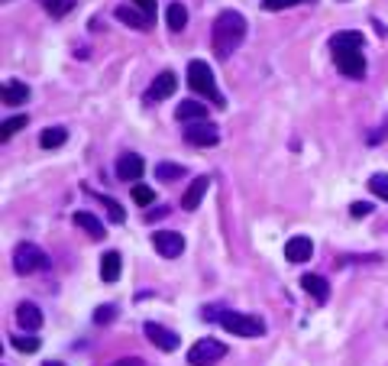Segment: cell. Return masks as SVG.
<instances>
[{
    "mask_svg": "<svg viewBox=\"0 0 388 366\" xmlns=\"http://www.w3.org/2000/svg\"><path fill=\"white\" fill-rule=\"evenodd\" d=\"M334 62H336V68H340V75L353 78V81L366 78V55H363V49H359V52H336Z\"/></svg>",
    "mask_w": 388,
    "mask_h": 366,
    "instance_id": "cell-8",
    "label": "cell"
},
{
    "mask_svg": "<svg viewBox=\"0 0 388 366\" xmlns=\"http://www.w3.org/2000/svg\"><path fill=\"white\" fill-rule=\"evenodd\" d=\"M185 143L188 146H217L221 143V130L214 127L210 120H198L185 127Z\"/></svg>",
    "mask_w": 388,
    "mask_h": 366,
    "instance_id": "cell-6",
    "label": "cell"
},
{
    "mask_svg": "<svg viewBox=\"0 0 388 366\" xmlns=\"http://www.w3.org/2000/svg\"><path fill=\"white\" fill-rule=\"evenodd\" d=\"M114 318H116V305H101V308L94 312V321L97 324H110Z\"/></svg>",
    "mask_w": 388,
    "mask_h": 366,
    "instance_id": "cell-33",
    "label": "cell"
},
{
    "mask_svg": "<svg viewBox=\"0 0 388 366\" xmlns=\"http://www.w3.org/2000/svg\"><path fill=\"white\" fill-rule=\"evenodd\" d=\"M74 10V0H45V13L49 17H65Z\"/></svg>",
    "mask_w": 388,
    "mask_h": 366,
    "instance_id": "cell-29",
    "label": "cell"
},
{
    "mask_svg": "<svg viewBox=\"0 0 388 366\" xmlns=\"http://www.w3.org/2000/svg\"><path fill=\"white\" fill-rule=\"evenodd\" d=\"M17 324H20L23 331H39V327H42L39 305H32V302H20V305H17Z\"/></svg>",
    "mask_w": 388,
    "mask_h": 366,
    "instance_id": "cell-15",
    "label": "cell"
},
{
    "mask_svg": "<svg viewBox=\"0 0 388 366\" xmlns=\"http://www.w3.org/2000/svg\"><path fill=\"white\" fill-rule=\"evenodd\" d=\"M369 192L376 194V198H382V201H388V172L372 175V179H369Z\"/></svg>",
    "mask_w": 388,
    "mask_h": 366,
    "instance_id": "cell-26",
    "label": "cell"
},
{
    "mask_svg": "<svg viewBox=\"0 0 388 366\" xmlns=\"http://www.w3.org/2000/svg\"><path fill=\"white\" fill-rule=\"evenodd\" d=\"M246 17L236 10H223L217 20H214V52L221 55V59H230L236 49L243 45L246 39Z\"/></svg>",
    "mask_w": 388,
    "mask_h": 366,
    "instance_id": "cell-1",
    "label": "cell"
},
{
    "mask_svg": "<svg viewBox=\"0 0 388 366\" xmlns=\"http://www.w3.org/2000/svg\"><path fill=\"white\" fill-rule=\"evenodd\" d=\"M45 253H42L36 243H17V250H13V270L20 272V276H30V272L36 270H45Z\"/></svg>",
    "mask_w": 388,
    "mask_h": 366,
    "instance_id": "cell-5",
    "label": "cell"
},
{
    "mask_svg": "<svg viewBox=\"0 0 388 366\" xmlns=\"http://www.w3.org/2000/svg\"><path fill=\"white\" fill-rule=\"evenodd\" d=\"M143 172H146V162H143V156H136V152H123V156L116 159V179H120V182H139Z\"/></svg>",
    "mask_w": 388,
    "mask_h": 366,
    "instance_id": "cell-10",
    "label": "cell"
},
{
    "mask_svg": "<svg viewBox=\"0 0 388 366\" xmlns=\"http://www.w3.org/2000/svg\"><path fill=\"white\" fill-rule=\"evenodd\" d=\"M221 327L230 331L236 337H263L265 334V321L259 314H243V312H223L221 314Z\"/></svg>",
    "mask_w": 388,
    "mask_h": 366,
    "instance_id": "cell-3",
    "label": "cell"
},
{
    "mask_svg": "<svg viewBox=\"0 0 388 366\" xmlns=\"http://www.w3.org/2000/svg\"><path fill=\"white\" fill-rule=\"evenodd\" d=\"M0 97H3V104H7V108H20V104L30 101V88L23 85V81H7L3 91H0Z\"/></svg>",
    "mask_w": 388,
    "mask_h": 366,
    "instance_id": "cell-19",
    "label": "cell"
},
{
    "mask_svg": "<svg viewBox=\"0 0 388 366\" xmlns=\"http://www.w3.org/2000/svg\"><path fill=\"white\" fill-rule=\"evenodd\" d=\"M188 88L194 91V94L207 97L210 104H217V108H223V104H227V97L221 94V88L214 85V72H210V65L201 62V59L188 62Z\"/></svg>",
    "mask_w": 388,
    "mask_h": 366,
    "instance_id": "cell-2",
    "label": "cell"
},
{
    "mask_svg": "<svg viewBox=\"0 0 388 366\" xmlns=\"http://www.w3.org/2000/svg\"><path fill=\"white\" fill-rule=\"evenodd\" d=\"M175 117L181 123H198V120H207V108L201 104L198 97H188V101H181L178 108H175Z\"/></svg>",
    "mask_w": 388,
    "mask_h": 366,
    "instance_id": "cell-16",
    "label": "cell"
},
{
    "mask_svg": "<svg viewBox=\"0 0 388 366\" xmlns=\"http://www.w3.org/2000/svg\"><path fill=\"white\" fill-rule=\"evenodd\" d=\"M340 3H347V0H340Z\"/></svg>",
    "mask_w": 388,
    "mask_h": 366,
    "instance_id": "cell-38",
    "label": "cell"
},
{
    "mask_svg": "<svg viewBox=\"0 0 388 366\" xmlns=\"http://www.w3.org/2000/svg\"><path fill=\"white\" fill-rule=\"evenodd\" d=\"M301 289L320 305L330 298V285H327V279L324 276H317V272H305V276H301Z\"/></svg>",
    "mask_w": 388,
    "mask_h": 366,
    "instance_id": "cell-14",
    "label": "cell"
},
{
    "mask_svg": "<svg viewBox=\"0 0 388 366\" xmlns=\"http://www.w3.org/2000/svg\"><path fill=\"white\" fill-rule=\"evenodd\" d=\"M116 20L126 23V26H133V30H149L152 23L146 20V13H139L136 7H116Z\"/></svg>",
    "mask_w": 388,
    "mask_h": 366,
    "instance_id": "cell-22",
    "label": "cell"
},
{
    "mask_svg": "<svg viewBox=\"0 0 388 366\" xmlns=\"http://www.w3.org/2000/svg\"><path fill=\"white\" fill-rule=\"evenodd\" d=\"M42 366H62V363H59V360H49V363H42Z\"/></svg>",
    "mask_w": 388,
    "mask_h": 366,
    "instance_id": "cell-37",
    "label": "cell"
},
{
    "mask_svg": "<svg viewBox=\"0 0 388 366\" xmlns=\"http://www.w3.org/2000/svg\"><path fill=\"white\" fill-rule=\"evenodd\" d=\"M168 214V207L162 205V207H156V211H149V221H159V217H165Z\"/></svg>",
    "mask_w": 388,
    "mask_h": 366,
    "instance_id": "cell-35",
    "label": "cell"
},
{
    "mask_svg": "<svg viewBox=\"0 0 388 366\" xmlns=\"http://www.w3.org/2000/svg\"><path fill=\"white\" fill-rule=\"evenodd\" d=\"M185 165H175V162H159L156 165V179L159 182H175V179H185Z\"/></svg>",
    "mask_w": 388,
    "mask_h": 366,
    "instance_id": "cell-24",
    "label": "cell"
},
{
    "mask_svg": "<svg viewBox=\"0 0 388 366\" xmlns=\"http://www.w3.org/2000/svg\"><path fill=\"white\" fill-rule=\"evenodd\" d=\"M133 201H136V205H152V201H156V192L146 188V185H133Z\"/></svg>",
    "mask_w": 388,
    "mask_h": 366,
    "instance_id": "cell-30",
    "label": "cell"
},
{
    "mask_svg": "<svg viewBox=\"0 0 388 366\" xmlns=\"http://www.w3.org/2000/svg\"><path fill=\"white\" fill-rule=\"evenodd\" d=\"M68 143V130L65 127H49L39 133V146L42 150H59V146H65Z\"/></svg>",
    "mask_w": 388,
    "mask_h": 366,
    "instance_id": "cell-23",
    "label": "cell"
},
{
    "mask_svg": "<svg viewBox=\"0 0 388 366\" xmlns=\"http://www.w3.org/2000/svg\"><path fill=\"white\" fill-rule=\"evenodd\" d=\"M26 123H30V117H23V114H20V117L3 120V127H0V140L7 143V140H10V136H13V133H17V130H23V127H26Z\"/></svg>",
    "mask_w": 388,
    "mask_h": 366,
    "instance_id": "cell-27",
    "label": "cell"
},
{
    "mask_svg": "<svg viewBox=\"0 0 388 366\" xmlns=\"http://www.w3.org/2000/svg\"><path fill=\"white\" fill-rule=\"evenodd\" d=\"M114 366H146V363H143V360H133V356H130V360H120V363H114Z\"/></svg>",
    "mask_w": 388,
    "mask_h": 366,
    "instance_id": "cell-36",
    "label": "cell"
},
{
    "mask_svg": "<svg viewBox=\"0 0 388 366\" xmlns=\"http://www.w3.org/2000/svg\"><path fill=\"white\" fill-rule=\"evenodd\" d=\"M294 3H301V0H263V10L265 13H275V10H288Z\"/></svg>",
    "mask_w": 388,
    "mask_h": 366,
    "instance_id": "cell-34",
    "label": "cell"
},
{
    "mask_svg": "<svg viewBox=\"0 0 388 366\" xmlns=\"http://www.w3.org/2000/svg\"><path fill=\"white\" fill-rule=\"evenodd\" d=\"M165 26L172 32H181L185 30V26H188V7H185V3H178V0H175V3H168V10H165Z\"/></svg>",
    "mask_w": 388,
    "mask_h": 366,
    "instance_id": "cell-20",
    "label": "cell"
},
{
    "mask_svg": "<svg viewBox=\"0 0 388 366\" xmlns=\"http://www.w3.org/2000/svg\"><path fill=\"white\" fill-rule=\"evenodd\" d=\"M10 340H13V347H17L20 354H36V350H39V340H36L32 334H13Z\"/></svg>",
    "mask_w": 388,
    "mask_h": 366,
    "instance_id": "cell-28",
    "label": "cell"
},
{
    "mask_svg": "<svg viewBox=\"0 0 388 366\" xmlns=\"http://www.w3.org/2000/svg\"><path fill=\"white\" fill-rule=\"evenodd\" d=\"M207 185H210L207 175H198V179H194V185H188V192L181 194V207H185V211H198V205L204 201Z\"/></svg>",
    "mask_w": 388,
    "mask_h": 366,
    "instance_id": "cell-17",
    "label": "cell"
},
{
    "mask_svg": "<svg viewBox=\"0 0 388 366\" xmlns=\"http://www.w3.org/2000/svg\"><path fill=\"white\" fill-rule=\"evenodd\" d=\"M311 253H314L311 237H292L288 243H285V259H288V263H307Z\"/></svg>",
    "mask_w": 388,
    "mask_h": 366,
    "instance_id": "cell-13",
    "label": "cell"
},
{
    "mask_svg": "<svg viewBox=\"0 0 388 366\" xmlns=\"http://www.w3.org/2000/svg\"><path fill=\"white\" fill-rule=\"evenodd\" d=\"M143 331H146V337L159 347V350H165V354L178 350V334H175V331H168V327H162V324H156V321H146Z\"/></svg>",
    "mask_w": 388,
    "mask_h": 366,
    "instance_id": "cell-11",
    "label": "cell"
},
{
    "mask_svg": "<svg viewBox=\"0 0 388 366\" xmlns=\"http://www.w3.org/2000/svg\"><path fill=\"white\" fill-rule=\"evenodd\" d=\"M94 201H101V205L107 207V214H110V221H114V224H123L126 221V214H123V207L116 205L114 198H107V194H94Z\"/></svg>",
    "mask_w": 388,
    "mask_h": 366,
    "instance_id": "cell-25",
    "label": "cell"
},
{
    "mask_svg": "<svg viewBox=\"0 0 388 366\" xmlns=\"http://www.w3.org/2000/svg\"><path fill=\"white\" fill-rule=\"evenodd\" d=\"M372 211H376V207L369 205V201H353V205H349V217H356V221H363V217H369V214H372Z\"/></svg>",
    "mask_w": 388,
    "mask_h": 366,
    "instance_id": "cell-32",
    "label": "cell"
},
{
    "mask_svg": "<svg viewBox=\"0 0 388 366\" xmlns=\"http://www.w3.org/2000/svg\"><path fill=\"white\" fill-rule=\"evenodd\" d=\"M175 88H178V78H175V72H159L156 81L149 85L146 91V104H159V101H168V97L175 94Z\"/></svg>",
    "mask_w": 388,
    "mask_h": 366,
    "instance_id": "cell-7",
    "label": "cell"
},
{
    "mask_svg": "<svg viewBox=\"0 0 388 366\" xmlns=\"http://www.w3.org/2000/svg\"><path fill=\"white\" fill-rule=\"evenodd\" d=\"M130 3H133L139 13H146L149 23H156V0H130Z\"/></svg>",
    "mask_w": 388,
    "mask_h": 366,
    "instance_id": "cell-31",
    "label": "cell"
},
{
    "mask_svg": "<svg viewBox=\"0 0 388 366\" xmlns=\"http://www.w3.org/2000/svg\"><path fill=\"white\" fill-rule=\"evenodd\" d=\"M74 224L81 227L91 240H104L107 237L104 224H101V221H97V214H91V211H74Z\"/></svg>",
    "mask_w": 388,
    "mask_h": 366,
    "instance_id": "cell-18",
    "label": "cell"
},
{
    "mask_svg": "<svg viewBox=\"0 0 388 366\" xmlns=\"http://www.w3.org/2000/svg\"><path fill=\"white\" fill-rule=\"evenodd\" d=\"M223 356H227V344L217 340V337H201L194 340V347L188 350V363L191 366H214L221 363Z\"/></svg>",
    "mask_w": 388,
    "mask_h": 366,
    "instance_id": "cell-4",
    "label": "cell"
},
{
    "mask_svg": "<svg viewBox=\"0 0 388 366\" xmlns=\"http://www.w3.org/2000/svg\"><path fill=\"white\" fill-rule=\"evenodd\" d=\"M366 45V39H363V32H334L330 36V52H359Z\"/></svg>",
    "mask_w": 388,
    "mask_h": 366,
    "instance_id": "cell-12",
    "label": "cell"
},
{
    "mask_svg": "<svg viewBox=\"0 0 388 366\" xmlns=\"http://www.w3.org/2000/svg\"><path fill=\"white\" fill-rule=\"evenodd\" d=\"M152 243H156L159 256H165V259H175L185 253V237H181L178 230H159V234H152Z\"/></svg>",
    "mask_w": 388,
    "mask_h": 366,
    "instance_id": "cell-9",
    "label": "cell"
},
{
    "mask_svg": "<svg viewBox=\"0 0 388 366\" xmlns=\"http://www.w3.org/2000/svg\"><path fill=\"white\" fill-rule=\"evenodd\" d=\"M120 272H123V259H120V253H104V259H101V279L116 282L120 279Z\"/></svg>",
    "mask_w": 388,
    "mask_h": 366,
    "instance_id": "cell-21",
    "label": "cell"
}]
</instances>
